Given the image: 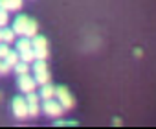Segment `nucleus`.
<instances>
[{
  "mask_svg": "<svg viewBox=\"0 0 156 129\" xmlns=\"http://www.w3.org/2000/svg\"><path fill=\"white\" fill-rule=\"evenodd\" d=\"M42 111L48 114V116H51V118H57V116H61L62 114V111H64V107L59 103V100L55 98H50V100H44V103H42Z\"/></svg>",
  "mask_w": 156,
  "mask_h": 129,
  "instance_id": "nucleus-1",
  "label": "nucleus"
},
{
  "mask_svg": "<svg viewBox=\"0 0 156 129\" xmlns=\"http://www.w3.org/2000/svg\"><path fill=\"white\" fill-rule=\"evenodd\" d=\"M11 107H13V114H15L17 118H20V120H24V118L30 116V114H28V101H26V98H22V96H15Z\"/></svg>",
  "mask_w": 156,
  "mask_h": 129,
  "instance_id": "nucleus-2",
  "label": "nucleus"
},
{
  "mask_svg": "<svg viewBox=\"0 0 156 129\" xmlns=\"http://www.w3.org/2000/svg\"><path fill=\"white\" fill-rule=\"evenodd\" d=\"M55 98L59 100V103L64 107V109H72L73 107V98H72V94H70V90L66 89V87H57L55 89Z\"/></svg>",
  "mask_w": 156,
  "mask_h": 129,
  "instance_id": "nucleus-3",
  "label": "nucleus"
},
{
  "mask_svg": "<svg viewBox=\"0 0 156 129\" xmlns=\"http://www.w3.org/2000/svg\"><path fill=\"white\" fill-rule=\"evenodd\" d=\"M19 89L22 90V92H33L35 89H37V81H35V78H31L30 74H24V76H19Z\"/></svg>",
  "mask_w": 156,
  "mask_h": 129,
  "instance_id": "nucleus-4",
  "label": "nucleus"
},
{
  "mask_svg": "<svg viewBox=\"0 0 156 129\" xmlns=\"http://www.w3.org/2000/svg\"><path fill=\"white\" fill-rule=\"evenodd\" d=\"M26 101H28V114H30V116H37V114H39V111H41V105H39L41 96H39V94H35V90H33V92H28Z\"/></svg>",
  "mask_w": 156,
  "mask_h": 129,
  "instance_id": "nucleus-5",
  "label": "nucleus"
},
{
  "mask_svg": "<svg viewBox=\"0 0 156 129\" xmlns=\"http://www.w3.org/2000/svg\"><path fill=\"white\" fill-rule=\"evenodd\" d=\"M28 17L26 15H19L15 20H13V31H15V35H24V31H26V26H28Z\"/></svg>",
  "mask_w": 156,
  "mask_h": 129,
  "instance_id": "nucleus-6",
  "label": "nucleus"
},
{
  "mask_svg": "<svg viewBox=\"0 0 156 129\" xmlns=\"http://www.w3.org/2000/svg\"><path fill=\"white\" fill-rule=\"evenodd\" d=\"M0 8L6 11H17L22 8V0H0Z\"/></svg>",
  "mask_w": 156,
  "mask_h": 129,
  "instance_id": "nucleus-7",
  "label": "nucleus"
},
{
  "mask_svg": "<svg viewBox=\"0 0 156 129\" xmlns=\"http://www.w3.org/2000/svg\"><path fill=\"white\" fill-rule=\"evenodd\" d=\"M42 100H50V98H53L55 96V87L53 85H50V81L48 83H44V85H41V94H39Z\"/></svg>",
  "mask_w": 156,
  "mask_h": 129,
  "instance_id": "nucleus-8",
  "label": "nucleus"
},
{
  "mask_svg": "<svg viewBox=\"0 0 156 129\" xmlns=\"http://www.w3.org/2000/svg\"><path fill=\"white\" fill-rule=\"evenodd\" d=\"M37 30H39V24H37V20L30 19V20H28V26H26V31H24V35H26V37H30V39H33V37L37 35Z\"/></svg>",
  "mask_w": 156,
  "mask_h": 129,
  "instance_id": "nucleus-9",
  "label": "nucleus"
},
{
  "mask_svg": "<svg viewBox=\"0 0 156 129\" xmlns=\"http://www.w3.org/2000/svg\"><path fill=\"white\" fill-rule=\"evenodd\" d=\"M31 46H33V50H44V48H48V41L42 35H35L31 39Z\"/></svg>",
  "mask_w": 156,
  "mask_h": 129,
  "instance_id": "nucleus-10",
  "label": "nucleus"
},
{
  "mask_svg": "<svg viewBox=\"0 0 156 129\" xmlns=\"http://www.w3.org/2000/svg\"><path fill=\"white\" fill-rule=\"evenodd\" d=\"M33 46H31V41H30V37H22V39H19L17 41V52H26V50H31Z\"/></svg>",
  "mask_w": 156,
  "mask_h": 129,
  "instance_id": "nucleus-11",
  "label": "nucleus"
},
{
  "mask_svg": "<svg viewBox=\"0 0 156 129\" xmlns=\"http://www.w3.org/2000/svg\"><path fill=\"white\" fill-rule=\"evenodd\" d=\"M4 61H6V63L9 64V67L13 68L15 64H17V63L20 61V53H19V52H11V50H9V53H8V55L4 57Z\"/></svg>",
  "mask_w": 156,
  "mask_h": 129,
  "instance_id": "nucleus-12",
  "label": "nucleus"
},
{
  "mask_svg": "<svg viewBox=\"0 0 156 129\" xmlns=\"http://www.w3.org/2000/svg\"><path fill=\"white\" fill-rule=\"evenodd\" d=\"M13 68H15V72H17L19 76H24V74L30 72V63H26V61H19Z\"/></svg>",
  "mask_w": 156,
  "mask_h": 129,
  "instance_id": "nucleus-13",
  "label": "nucleus"
},
{
  "mask_svg": "<svg viewBox=\"0 0 156 129\" xmlns=\"http://www.w3.org/2000/svg\"><path fill=\"white\" fill-rule=\"evenodd\" d=\"M15 41V31H13V28H6L4 26V30H2V42H13Z\"/></svg>",
  "mask_w": 156,
  "mask_h": 129,
  "instance_id": "nucleus-14",
  "label": "nucleus"
},
{
  "mask_svg": "<svg viewBox=\"0 0 156 129\" xmlns=\"http://www.w3.org/2000/svg\"><path fill=\"white\" fill-rule=\"evenodd\" d=\"M35 81L37 85H44L50 81V72L48 70H41V72H35Z\"/></svg>",
  "mask_w": 156,
  "mask_h": 129,
  "instance_id": "nucleus-15",
  "label": "nucleus"
},
{
  "mask_svg": "<svg viewBox=\"0 0 156 129\" xmlns=\"http://www.w3.org/2000/svg\"><path fill=\"white\" fill-rule=\"evenodd\" d=\"M20 53V61H26V63H33L35 61V52L33 48L31 50H26V52H19Z\"/></svg>",
  "mask_w": 156,
  "mask_h": 129,
  "instance_id": "nucleus-16",
  "label": "nucleus"
},
{
  "mask_svg": "<svg viewBox=\"0 0 156 129\" xmlns=\"http://www.w3.org/2000/svg\"><path fill=\"white\" fill-rule=\"evenodd\" d=\"M8 20H9V17H8V11L0 8V28L8 26Z\"/></svg>",
  "mask_w": 156,
  "mask_h": 129,
  "instance_id": "nucleus-17",
  "label": "nucleus"
},
{
  "mask_svg": "<svg viewBox=\"0 0 156 129\" xmlns=\"http://www.w3.org/2000/svg\"><path fill=\"white\" fill-rule=\"evenodd\" d=\"M9 70H11V67H9L4 59H0V74H8Z\"/></svg>",
  "mask_w": 156,
  "mask_h": 129,
  "instance_id": "nucleus-18",
  "label": "nucleus"
},
{
  "mask_svg": "<svg viewBox=\"0 0 156 129\" xmlns=\"http://www.w3.org/2000/svg\"><path fill=\"white\" fill-rule=\"evenodd\" d=\"M35 52V59H46L48 57V48L44 50H33Z\"/></svg>",
  "mask_w": 156,
  "mask_h": 129,
  "instance_id": "nucleus-19",
  "label": "nucleus"
},
{
  "mask_svg": "<svg viewBox=\"0 0 156 129\" xmlns=\"http://www.w3.org/2000/svg\"><path fill=\"white\" fill-rule=\"evenodd\" d=\"M9 53V48H8V42H2L0 44V59H4L6 55Z\"/></svg>",
  "mask_w": 156,
  "mask_h": 129,
  "instance_id": "nucleus-20",
  "label": "nucleus"
},
{
  "mask_svg": "<svg viewBox=\"0 0 156 129\" xmlns=\"http://www.w3.org/2000/svg\"><path fill=\"white\" fill-rule=\"evenodd\" d=\"M0 42H2V28H0Z\"/></svg>",
  "mask_w": 156,
  "mask_h": 129,
  "instance_id": "nucleus-21",
  "label": "nucleus"
}]
</instances>
